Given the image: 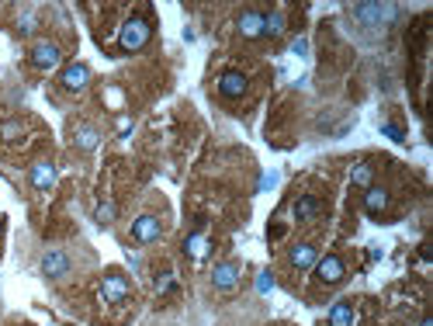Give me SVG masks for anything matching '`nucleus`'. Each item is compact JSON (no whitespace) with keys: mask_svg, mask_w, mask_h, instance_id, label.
<instances>
[{"mask_svg":"<svg viewBox=\"0 0 433 326\" xmlns=\"http://www.w3.org/2000/svg\"><path fill=\"white\" fill-rule=\"evenodd\" d=\"M395 14H399V7H392V3H353V7H350V17H353L357 24L378 28V31H385Z\"/></svg>","mask_w":433,"mask_h":326,"instance_id":"1","label":"nucleus"},{"mask_svg":"<svg viewBox=\"0 0 433 326\" xmlns=\"http://www.w3.org/2000/svg\"><path fill=\"white\" fill-rule=\"evenodd\" d=\"M146 42H149V21L139 17V14H132V17L122 24V31H118V45H122L125 52H139Z\"/></svg>","mask_w":433,"mask_h":326,"instance_id":"2","label":"nucleus"},{"mask_svg":"<svg viewBox=\"0 0 433 326\" xmlns=\"http://www.w3.org/2000/svg\"><path fill=\"white\" fill-rule=\"evenodd\" d=\"M42 274L49 278V281H59V278H66L70 274V253H63V250H49V253H42Z\"/></svg>","mask_w":433,"mask_h":326,"instance_id":"3","label":"nucleus"},{"mask_svg":"<svg viewBox=\"0 0 433 326\" xmlns=\"http://www.w3.org/2000/svg\"><path fill=\"white\" fill-rule=\"evenodd\" d=\"M344 274H346L344 257H337V253H330V257H323V260H316V278H319L323 285H337V281H340Z\"/></svg>","mask_w":433,"mask_h":326,"instance_id":"4","label":"nucleus"},{"mask_svg":"<svg viewBox=\"0 0 433 326\" xmlns=\"http://www.w3.org/2000/svg\"><path fill=\"white\" fill-rule=\"evenodd\" d=\"M101 299H108V302H122V299H129V278L118 274V271H108L104 281H101Z\"/></svg>","mask_w":433,"mask_h":326,"instance_id":"5","label":"nucleus"},{"mask_svg":"<svg viewBox=\"0 0 433 326\" xmlns=\"http://www.w3.org/2000/svg\"><path fill=\"white\" fill-rule=\"evenodd\" d=\"M250 91V80L240 73V70H226L222 77H219V94L222 98H243Z\"/></svg>","mask_w":433,"mask_h":326,"instance_id":"6","label":"nucleus"},{"mask_svg":"<svg viewBox=\"0 0 433 326\" xmlns=\"http://www.w3.org/2000/svg\"><path fill=\"white\" fill-rule=\"evenodd\" d=\"M28 181H31L35 191H49V188H56V167L49 160H35L31 170H28Z\"/></svg>","mask_w":433,"mask_h":326,"instance_id":"7","label":"nucleus"},{"mask_svg":"<svg viewBox=\"0 0 433 326\" xmlns=\"http://www.w3.org/2000/svg\"><path fill=\"white\" fill-rule=\"evenodd\" d=\"M160 232H163V225H160L156 216H139L132 222V239H135V243H156Z\"/></svg>","mask_w":433,"mask_h":326,"instance_id":"8","label":"nucleus"},{"mask_svg":"<svg viewBox=\"0 0 433 326\" xmlns=\"http://www.w3.org/2000/svg\"><path fill=\"white\" fill-rule=\"evenodd\" d=\"M59 56H63V52H59L56 42H35V45H31V63H35L38 70H52V66L59 63Z\"/></svg>","mask_w":433,"mask_h":326,"instance_id":"9","label":"nucleus"},{"mask_svg":"<svg viewBox=\"0 0 433 326\" xmlns=\"http://www.w3.org/2000/svg\"><path fill=\"white\" fill-rule=\"evenodd\" d=\"M212 285H215L219 292H229V288H236V285H240V264H233V260H226V264H215V271H212Z\"/></svg>","mask_w":433,"mask_h":326,"instance_id":"10","label":"nucleus"},{"mask_svg":"<svg viewBox=\"0 0 433 326\" xmlns=\"http://www.w3.org/2000/svg\"><path fill=\"white\" fill-rule=\"evenodd\" d=\"M59 80H63L66 91H84L87 84H90V66H87V63H70Z\"/></svg>","mask_w":433,"mask_h":326,"instance_id":"11","label":"nucleus"},{"mask_svg":"<svg viewBox=\"0 0 433 326\" xmlns=\"http://www.w3.org/2000/svg\"><path fill=\"white\" fill-rule=\"evenodd\" d=\"M236 28H240V35H247V38H260V35H263V14H260V10H254V7L240 10V17H236Z\"/></svg>","mask_w":433,"mask_h":326,"instance_id":"12","label":"nucleus"},{"mask_svg":"<svg viewBox=\"0 0 433 326\" xmlns=\"http://www.w3.org/2000/svg\"><path fill=\"white\" fill-rule=\"evenodd\" d=\"M288 260H291V267L309 271V267H316L319 253H316V246H312V243H295V246H291V253H288Z\"/></svg>","mask_w":433,"mask_h":326,"instance_id":"13","label":"nucleus"},{"mask_svg":"<svg viewBox=\"0 0 433 326\" xmlns=\"http://www.w3.org/2000/svg\"><path fill=\"white\" fill-rule=\"evenodd\" d=\"M73 146L84 149V153H94V149L101 146V132H97L94 125H80V128L73 132Z\"/></svg>","mask_w":433,"mask_h":326,"instance_id":"14","label":"nucleus"},{"mask_svg":"<svg viewBox=\"0 0 433 326\" xmlns=\"http://www.w3.org/2000/svg\"><path fill=\"white\" fill-rule=\"evenodd\" d=\"M323 212V202L316 198V195H302L298 202H295V218L298 222H309V218H316Z\"/></svg>","mask_w":433,"mask_h":326,"instance_id":"15","label":"nucleus"},{"mask_svg":"<svg viewBox=\"0 0 433 326\" xmlns=\"http://www.w3.org/2000/svg\"><path fill=\"white\" fill-rule=\"evenodd\" d=\"M364 209L371 212V216H378V212H385L388 209V191L385 188H367V195H364Z\"/></svg>","mask_w":433,"mask_h":326,"instance_id":"16","label":"nucleus"},{"mask_svg":"<svg viewBox=\"0 0 433 326\" xmlns=\"http://www.w3.org/2000/svg\"><path fill=\"white\" fill-rule=\"evenodd\" d=\"M208 250H212V246H208V236H205V232H191V236H187V243H184V253H187L191 260L208 257Z\"/></svg>","mask_w":433,"mask_h":326,"instance_id":"17","label":"nucleus"},{"mask_svg":"<svg viewBox=\"0 0 433 326\" xmlns=\"http://www.w3.org/2000/svg\"><path fill=\"white\" fill-rule=\"evenodd\" d=\"M353 323H357V313H353L350 302H337L330 309V326H353Z\"/></svg>","mask_w":433,"mask_h":326,"instance_id":"18","label":"nucleus"},{"mask_svg":"<svg viewBox=\"0 0 433 326\" xmlns=\"http://www.w3.org/2000/svg\"><path fill=\"white\" fill-rule=\"evenodd\" d=\"M371 177H374V174H371V163H357V167L350 170V184H353V188H371Z\"/></svg>","mask_w":433,"mask_h":326,"instance_id":"19","label":"nucleus"},{"mask_svg":"<svg viewBox=\"0 0 433 326\" xmlns=\"http://www.w3.org/2000/svg\"><path fill=\"white\" fill-rule=\"evenodd\" d=\"M263 35H267V38L284 35V17H281V14H263Z\"/></svg>","mask_w":433,"mask_h":326,"instance_id":"20","label":"nucleus"},{"mask_svg":"<svg viewBox=\"0 0 433 326\" xmlns=\"http://www.w3.org/2000/svg\"><path fill=\"white\" fill-rule=\"evenodd\" d=\"M115 212H118V209H115L111 202H101V205H97V212H94L97 225H111V222H115Z\"/></svg>","mask_w":433,"mask_h":326,"instance_id":"21","label":"nucleus"},{"mask_svg":"<svg viewBox=\"0 0 433 326\" xmlns=\"http://www.w3.org/2000/svg\"><path fill=\"white\" fill-rule=\"evenodd\" d=\"M31 28H35V10H24L17 21V35H31Z\"/></svg>","mask_w":433,"mask_h":326,"instance_id":"22","label":"nucleus"},{"mask_svg":"<svg viewBox=\"0 0 433 326\" xmlns=\"http://www.w3.org/2000/svg\"><path fill=\"white\" fill-rule=\"evenodd\" d=\"M0 135H3L7 142L17 139V135H21V121H3V125H0Z\"/></svg>","mask_w":433,"mask_h":326,"instance_id":"23","label":"nucleus"},{"mask_svg":"<svg viewBox=\"0 0 433 326\" xmlns=\"http://www.w3.org/2000/svg\"><path fill=\"white\" fill-rule=\"evenodd\" d=\"M257 288H260V292H270V288H274V278H270V271H260Z\"/></svg>","mask_w":433,"mask_h":326,"instance_id":"24","label":"nucleus"},{"mask_svg":"<svg viewBox=\"0 0 433 326\" xmlns=\"http://www.w3.org/2000/svg\"><path fill=\"white\" fill-rule=\"evenodd\" d=\"M129 132H132V118H122V121H118V135L125 139Z\"/></svg>","mask_w":433,"mask_h":326,"instance_id":"25","label":"nucleus"},{"mask_svg":"<svg viewBox=\"0 0 433 326\" xmlns=\"http://www.w3.org/2000/svg\"><path fill=\"white\" fill-rule=\"evenodd\" d=\"M385 132H388V139H395V142L402 139V132H399V125H385Z\"/></svg>","mask_w":433,"mask_h":326,"instance_id":"26","label":"nucleus"},{"mask_svg":"<svg viewBox=\"0 0 433 326\" xmlns=\"http://www.w3.org/2000/svg\"><path fill=\"white\" fill-rule=\"evenodd\" d=\"M420 326H433V316H427V320H423V323H420Z\"/></svg>","mask_w":433,"mask_h":326,"instance_id":"27","label":"nucleus"}]
</instances>
